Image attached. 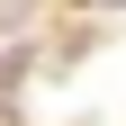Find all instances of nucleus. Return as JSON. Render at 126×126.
<instances>
[{
	"instance_id": "f257e3e1",
	"label": "nucleus",
	"mask_w": 126,
	"mask_h": 126,
	"mask_svg": "<svg viewBox=\"0 0 126 126\" xmlns=\"http://www.w3.org/2000/svg\"><path fill=\"white\" fill-rule=\"evenodd\" d=\"M99 9H126V0H99Z\"/></svg>"
}]
</instances>
